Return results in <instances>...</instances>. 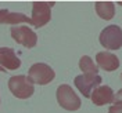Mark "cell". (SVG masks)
<instances>
[{
  "label": "cell",
  "mask_w": 122,
  "mask_h": 113,
  "mask_svg": "<svg viewBox=\"0 0 122 113\" xmlns=\"http://www.w3.org/2000/svg\"><path fill=\"white\" fill-rule=\"evenodd\" d=\"M114 104H122V90L114 94Z\"/></svg>",
  "instance_id": "9a60e30c"
},
{
  "label": "cell",
  "mask_w": 122,
  "mask_h": 113,
  "mask_svg": "<svg viewBox=\"0 0 122 113\" xmlns=\"http://www.w3.org/2000/svg\"><path fill=\"white\" fill-rule=\"evenodd\" d=\"M7 13H8V10H4V8H3V10H0V19H1L4 15L7 14Z\"/></svg>",
  "instance_id": "2e32d148"
},
{
  "label": "cell",
  "mask_w": 122,
  "mask_h": 113,
  "mask_svg": "<svg viewBox=\"0 0 122 113\" xmlns=\"http://www.w3.org/2000/svg\"><path fill=\"white\" fill-rule=\"evenodd\" d=\"M8 88L15 98L20 99H28L29 97H32V94L35 91L32 81L24 75L13 76L8 80Z\"/></svg>",
  "instance_id": "7a4b0ae2"
},
{
  "label": "cell",
  "mask_w": 122,
  "mask_h": 113,
  "mask_svg": "<svg viewBox=\"0 0 122 113\" xmlns=\"http://www.w3.org/2000/svg\"><path fill=\"white\" fill-rule=\"evenodd\" d=\"M0 23H11V25L17 26L18 23H32V21L25 14H21V13H10L8 11L7 14L0 19Z\"/></svg>",
  "instance_id": "7c38bea8"
},
{
  "label": "cell",
  "mask_w": 122,
  "mask_h": 113,
  "mask_svg": "<svg viewBox=\"0 0 122 113\" xmlns=\"http://www.w3.org/2000/svg\"><path fill=\"white\" fill-rule=\"evenodd\" d=\"M57 97V102L61 108H64L65 110L69 112H75L81 108V98L75 94V91L69 87L68 84H61L57 88L56 92Z\"/></svg>",
  "instance_id": "6da1fadb"
},
{
  "label": "cell",
  "mask_w": 122,
  "mask_h": 113,
  "mask_svg": "<svg viewBox=\"0 0 122 113\" xmlns=\"http://www.w3.org/2000/svg\"><path fill=\"white\" fill-rule=\"evenodd\" d=\"M99 40L107 50H119L122 47V29L118 25H110L101 30Z\"/></svg>",
  "instance_id": "3957f363"
},
{
  "label": "cell",
  "mask_w": 122,
  "mask_h": 113,
  "mask_svg": "<svg viewBox=\"0 0 122 113\" xmlns=\"http://www.w3.org/2000/svg\"><path fill=\"white\" fill-rule=\"evenodd\" d=\"M56 73L54 70L49 65L38 62V63H33L29 68L28 72V79H29L32 84H39V86H46L50 81H53Z\"/></svg>",
  "instance_id": "277c9868"
},
{
  "label": "cell",
  "mask_w": 122,
  "mask_h": 113,
  "mask_svg": "<svg viewBox=\"0 0 122 113\" xmlns=\"http://www.w3.org/2000/svg\"><path fill=\"white\" fill-rule=\"evenodd\" d=\"M96 62H97L99 68L104 69L107 72H114V70H117L118 66H119V59H118V57L112 53H108V51L97 53V55H96Z\"/></svg>",
  "instance_id": "30bf717a"
},
{
  "label": "cell",
  "mask_w": 122,
  "mask_h": 113,
  "mask_svg": "<svg viewBox=\"0 0 122 113\" xmlns=\"http://www.w3.org/2000/svg\"><path fill=\"white\" fill-rule=\"evenodd\" d=\"M101 81L103 79L99 75H81L75 77L74 84L85 98H90L92 92L101 84Z\"/></svg>",
  "instance_id": "8992f818"
},
{
  "label": "cell",
  "mask_w": 122,
  "mask_h": 113,
  "mask_svg": "<svg viewBox=\"0 0 122 113\" xmlns=\"http://www.w3.org/2000/svg\"><path fill=\"white\" fill-rule=\"evenodd\" d=\"M108 113H122V104H114L110 108Z\"/></svg>",
  "instance_id": "5bb4252c"
},
{
  "label": "cell",
  "mask_w": 122,
  "mask_h": 113,
  "mask_svg": "<svg viewBox=\"0 0 122 113\" xmlns=\"http://www.w3.org/2000/svg\"><path fill=\"white\" fill-rule=\"evenodd\" d=\"M10 33H11V37L17 43H20L26 48H33L38 43V35L29 26H18V25L13 26Z\"/></svg>",
  "instance_id": "52a82bcc"
},
{
  "label": "cell",
  "mask_w": 122,
  "mask_h": 113,
  "mask_svg": "<svg viewBox=\"0 0 122 113\" xmlns=\"http://www.w3.org/2000/svg\"><path fill=\"white\" fill-rule=\"evenodd\" d=\"M119 4H122V3H119Z\"/></svg>",
  "instance_id": "d6986e66"
},
{
  "label": "cell",
  "mask_w": 122,
  "mask_h": 113,
  "mask_svg": "<svg viewBox=\"0 0 122 113\" xmlns=\"http://www.w3.org/2000/svg\"><path fill=\"white\" fill-rule=\"evenodd\" d=\"M94 7H96V13L99 15L101 19H111V18H114L115 15V4L112 1H97L96 4H94Z\"/></svg>",
  "instance_id": "8fae6325"
},
{
  "label": "cell",
  "mask_w": 122,
  "mask_h": 113,
  "mask_svg": "<svg viewBox=\"0 0 122 113\" xmlns=\"http://www.w3.org/2000/svg\"><path fill=\"white\" fill-rule=\"evenodd\" d=\"M0 66L7 70H17L21 66V59L10 47H0Z\"/></svg>",
  "instance_id": "ba28073f"
},
{
  "label": "cell",
  "mask_w": 122,
  "mask_h": 113,
  "mask_svg": "<svg viewBox=\"0 0 122 113\" xmlns=\"http://www.w3.org/2000/svg\"><path fill=\"white\" fill-rule=\"evenodd\" d=\"M32 25L39 29L45 26L46 23L51 19V7L54 6V1H35L32 4Z\"/></svg>",
  "instance_id": "5b68a950"
},
{
  "label": "cell",
  "mask_w": 122,
  "mask_h": 113,
  "mask_svg": "<svg viewBox=\"0 0 122 113\" xmlns=\"http://www.w3.org/2000/svg\"><path fill=\"white\" fill-rule=\"evenodd\" d=\"M0 72H6V69H4V68H1V66H0Z\"/></svg>",
  "instance_id": "e0dca14e"
},
{
  "label": "cell",
  "mask_w": 122,
  "mask_h": 113,
  "mask_svg": "<svg viewBox=\"0 0 122 113\" xmlns=\"http://www.w3.org/2000/svg\"><path fill=\"white\" fill-rule=\"evenodd\" d=\"M92 102L96 106H103L114 102V91L108 86H99L90 95Z\"/></svg>",
  "instance_id": "9c48e42d"
},
{
  "label": "cell",
  "mask_w": 122,
  "mask_h": 113,
  "mask_svg": "<svg viewBox=\"0 0 122 113\" xmlns=\"http://www.w3.org/2000/svg\"><path fill=\"white\" fill-rule=\"evenodd\" d=\"M79 69L85 75H97L99 73V66L93 62V59L89 55H83L79 59Z\"/></svg>",
  "instance_id": "4fadbf2b"
},
{
  "label": "cell",
  "mask_w": 122,
  "mask_h": 113,
  "mask_svg": "<svg viewBox=\"0 0 122 113\" xmlns=\"http://www.w3.org/2000/svg\"><path fill=\"white\" fill-rule=\"evenodd\" d=\"M121 79H122V73H121Z\"/></svg>",
  "instance_id": "ac0fdd59"
}]
</instances>
